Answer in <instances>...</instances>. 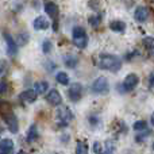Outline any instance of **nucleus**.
<instances>
[{
  "mask_svg": "<svg viewBox=\"0 0 154 154\" xmlns=\"http://www.w3.org/2000/svg\"><path fill=\"white\" fill-rule=\"evenodd\" d=\"M153 150H154V143H153Z\"/></svg>",
  "mask_w": 154,
  "mask_h": 154,
  "instance_id": "2f4dec72",
  "label": "nucleus"
},
{
  "mask_svg": "<svg viewBox=\"0 0 154 154\" xmlns=\"http://www.w3.org/2000/svg\"><path fill=\"white\" fill-rule=\"evenodd\" d=\"M45 11L51 19L56 20L57 16H58V5L53 2H46L45 3Z\"/></svg>",
  "mask_w": 154,
  "mask_h": 154,
  "instance_id": "1a4fd4ad",
  "label": "nucleus"
},
{
  "mask_svg": "<svg viewBox=\"0 0 154 154\" xmlns=\"http://www.w3.org/2000/svg\"><path fill=\"white\" fill-rule=\"evenodd\" d=\"M72 118H73L72 112H70L68 108H62L61 111H58V123L61 127H66L68 123L70 122Z\"/></svg>",
  "mask_w": 154,
  "mask_h": 154,
  "instance_id": "0eeeda50",
  "label": "nucleus"
},
{
  "mask_svg": "<svg viewBox=\"0 0 154 154\" xmlns=\"http://www.w3.org/2000/svg\"><path fill=\"white\" fill-rule=\"evenodd\" d=\"M42 49H43V53H46V54H48L49 51L51 50V42H50V41H45V42H43Z\"/></svg>",
  "mask_w": 154,
  "mask_h": 154,
  "instance_id": "393cba45",
  "label": "nucleus"
},
{
  "mask_svg": "<svg viewBox=\"0 0 154 154\" xmlns=\"http://www.w3.org/2000/svg\"><path fill=\"white\" fill-rule=\"evenodd\" d=\"M38 138V131H37V126L32 125L29 128V133H27V142H34Z\"/></svg>",
  "mask_w": 154,
  "mask_h": 154,
  "instance_id": "f3484780",
  "label": "nucleus"
},
{
  "mask_svg": "<svg viewBox=\"0 0 154 154\" xmlns=\"http://www.w3.org/2000/svg\"><path fill=\"white\" fill-rule=\"evenodd\" d=\"M152 125H153V126H154V114H153V115H152Z\"/></svg>",
  "mask_w": 154,
  "mask_h": 154,
  "instance_id": "7c9ffc66",
  "label": "nucleus"
},
{
  "mask_svg": "<svg viewBox=\"0 0 154 154\" xmlns=\"http://www.w3.org/2000/svg\"><path fill=\"white\" fill-rule=\"evenodd\" d=\"M109 29H111L112 31L122 32V31H125V29H126V23L125 22H120V20H114L109 24Z\"/></svg>",
  "mask_w": 154,
  "mask_h": 154,
  "instance_id": "2eb2a0df",
  "label": "nucleus"
},
{
  "mask_svg": "<svg viewBox=\"0 0 154 154\" xmlns=\"http://www.w3.org/2000/svg\"><path fill=\"white\" fill-rule=\"evenodd\" d=\"M14 142L11 139H3L0 142V154H12Z\"/></svg>",
  "mask_w": 154,
  "mask_h": 154,
  "instance_id": "9b49d317",
  "label": "nucleus"
},
{
  "mask_svg": "<svg viewBox=\"0 0 154 154\" xmlns=\"http://www.w3.org/2000/svg\"><path fill=\"white\" fill-rule=\"evenodd\" d=\"M88 22H89L91 26H99L101 22V18L99 15H95V16H91L89 19H88Z\"/></svg>",
  "mask_w": 154,
  "mask_h": 154,
  "instance_id": "b1692460",
  "label": "nucleus"
},
{
  "mask_svg": "<svg viewBox=\"0 0 154 154\" xmlns=\"http://www.w3.org/2000/svg\"><path fill=\"white\" fill-rule=\"evenodd\" d=\"M92 91L95 93H97V95H104V93H107L109 91L108 80H107L106 77H103V76L97 77V79L93 81V84H92Z\"/></svg>",
  "mask_w": 154,
  "mask_h": 154,
  "instance_id": "7ed1b4c3",
  "label": "nucleus"
},
{
  "mask_svg": "<svg viewBox=\"0 0 154 154\" xmlns=\"http://www.w3.org/2000/svg\"><path fill=\"white\" fill-rule=\"evenodd\" d=\"M68 95H69L70 100H73V101L80 100V97H81V95H82V85L80 84V82H73L72 87L68 91Z\"/></svg>",
  "mask_w": 154,
  "mask_h": 154,
  "instance_id": "39448f33",
  "label": "nucleus"
},
{
  "mask_svg": "<svg viewBox=\"0 0 154 154\" xmlns=\"http://www.w3.org/2000/svg\"><path fill=\"white\" fill-rule=\"evenodd\" d=\"M73 43L79 49H84L88 45V37L87 32L82 27H75L73 29Z\"/></svg>",
  "mask_w": 154,
  "mask_h": 154,
  "instance_id": "f03ea898",
  "label": "nucleus"
},
{
  "mask_svg": "<svg viewBox=\"0 0 154 154\" xmlns=\"http://www.w3.org/2000/svg\"><path fill=\"white\" fill-rule=\"evenodd\" d=\"M114 153H115V143L112 141H107L106 143H104L101 154H114Z\"/></svg>",
  "mask_w": 154,
  "mask_h": 154,
  "instance_id": "a211bd4d",
  "label": "nucleus"
},
{
  "mask_svg": "<svg viewBox=\"0 0 154 154\" xmlns=\"http://www.w3.org/2000/svg\"><path fill=\"white\" fill-rule=\"evenodd\" d=\"M5 69H7V64H5V61L0 60V75H3V73L5 72Z\"/></svg>",
  "mask_w": 154,
  "mask_h": 154,
  "instance_id": "bb28decb",
  "label": "nucleus"
},
{
  "mask_svg": "<svg viewBox=\"0 0 154 154\" xmlns=\"http://www.w3.org/2000/svg\"><path fill=\"white\" fill-rule=\"evenodd\" d=\"M99 66L104 70L118 72L122 68V61L119 57L112 56V54H101L99 58Z\"/></svg>",
  "mask_w": 154,
  "mask_h": 154,
  "instance_id": "f257e3e1",
  "label": "nucleus"
},
{
  "mask_svg": "<svg viewBox=\"0 0 154 154\" xmlns=\"http://www.w3.org/2000/svg\"><path fill=\"white\" fill-rule=\"evenodd\" d=\"M27 41H29V34H19L18 35V41H16V45L19 46H23L27 43Z\"/></svg>",
  "mask_w": 154,
  "mask_h": 154,
  "instance_id": "4be33fe9",
  "label": "nucleus"
},
{
  "mask_svg": "<svg viewBox=\"0 0 154 154\" xmlns=\"http://www.w3.org/2000/svg\"><path fill=\"white\" fill-rule=\"evenodd\" d=\"M5 42H7V46H8V54H10V56H14V54L16 53V49H18L16 42L12 39V37L8 34H5Z\"/></svg>",
  "mask_w": 154,
  "mask_h": 154,
  "instance_id": "4468645a",
  "label": "nucleus"
},
{
  "mask_svg": "<svg viewBox=\"0 0 154 154\" xmlns=\"http://www.w3.org/2000/svg\"><path fill=\"white\" fill-rule=\"evenodd\" d=\"M37 95L38 93L32 89H27V91H23L20 93V100L24 101V103H34L37 100Z\"/></svg>",
  "mask_w": 154,
  "mask_h": 154,
  "instance_id": "9d476101",
  "label": "nucleus"
},
{
  "mask_svg": "<svg viewBox=\"0 0 154 154\" xmlns=\"http://www.w3.org/2000/svg\"><path fill=\"white\" fill-rule=\"evenodd\" d=\"M82 153H85V146L81 142H77V153L76 154H82Z\"/></svg>",
  "mask_w": 154,
  "mask_h": 154,
  "instance_id": "a878e982",
  "label": "nucleus"
},
{
  "mask_svg": "<svg viewBox=\"0 0 154 154\" xmlns=\"http://www.w3.org/2000/svg\"><path fill=\"white\" fill-rule=\"evenodd\" d=\"M49 89V84L46 81H38L35 82V87H34V91L37 93H46V91Z\"/></svg>",
  "mask_w": 154,
  "mask_h": 154,
  "instance_id": "dca6fc26",
  "label": "nucleus"
},
{
  "mask_svg": "<svg viewBox=\"0 0 154 154\" xmlns=\"http://www.w3.org/2000/svg\"><path fill=\"white\" fill-rule=\"evenodd\" d=\"M3 118H4V122L5 125L8 126V130L11 131V133H18L19 130V125H18V119H16V116L12 114V112H7V114L3 115Z\"/></svg>",
  "mask_w": 154,
  "mask_h": 154,
  "instance_id": "20e7f679",
  "label": "nucleus"
},
{
  "mask_svg": "<svg viewBox=\"0 0 154 154\" xmlns=\"http://www.w3.org/2000/svg\"><path fill=\"white\" fill-rule=\"evenodd\" d=\"M138 82H139V77L134 75V73H131V75L126 76L125 81H123V88H125V91H133L138 85Z\"/></svg>",
  "mask_w": 154,
  "mask_h": 154,
  "instance_id": "423d86ee",
  "label": "nucleus"
},
{
  "mask_svg": "<svg viewBox=\"0 0 154 154\" xmlns=\"http://www.w3.org/2000/svg\"><path fill=\"white\" fill-rule=\"evenodd\" d=\"M142 42H143L145 48H146L152 54H154V38L146 37V38H143V41H142Z\"/></svg>",
  "mask_w": 154,
  "mask_h": 154,
  "instance_id": "6ab92c4d",
  "label": "nucleus"
},
{
  "mask_svg": "<svg viewBox=\"0 0 154 154\" xmlns=\"http://www.w3.org/2000/svg\"><path fill=\"white\" fill-rule=\"evenodd\" d=\"M46 100H48V103L51 104V106H60V104L62 103V97L57 89H51L50 92L48 93V96H46Z\"/></svg>",
  "mask_w": 154,
  "mask_h": 154,
  "instance_id": "6e6552de",
  "label": "nucleus"
},
{
  "mask_svg": "<svg viewBox=\"0 0 154 154\" xmlns=\"http://www.w3.org/2000/svg\"><path fill=\"white\" fill-rule=\"evenodd\" d=\"M95 153L101 154V143L100 142H95Z\"/></svg>",
  "mask_w": 154,
  "mask_h": 154,
  "instance_id": "cd10ccee",
  "label": "nucleus"
},
{
  "mask_svg": "<svg viewBox=\"0 0 154 154\" xmlns=\"http://www.w3.org/2000/svg\"><path fill=\"white\" fill-rule=\"evenodd\" d=\"M7 92V82H0V93H5Z\"/></svg>",
  "mask_w": 154,
  "mask_h": 154,
  "instance_id": "c85d7f7f",
  "label": "nucleus"
},
{
  "mask_svg": "<svg viewBox=\"0 0 154 154\" xmlns=\"http://www.w3.org/2000/svg\"><path fill=\"white\" fill-rule=\"evenodd\" d=\"M134 18H135L137 22H145L149 18V10L146 7H138L135 10V14H134Z\"/></svg>",
  "mask_w": 154,
  "mask_h": 154,
  "instance_id": "f8f14e48",
  "label": "nucleus"
},
{
  "mask_svg": "<svg viewBox=\"0 0 154 154\" xmlns=\"http://www.w3.org/2000/svg\"><path fill=\"white\" fill-rule=\"evenodd\" d=\"M16 154H27V153H26V152H23V150H20V152H18Z\"/></svg>",
  "mask_w": 154,
  "mask_h": 154,
  "instance_id": "c756f323",
  "label": "nucleus"
},
{
  "mask_svg": "<svg viewBox=\"0 0 154 154\" xmlns=\"http://www.w3.org/2000/svg\"><path fill=\"white\" fill-rule=\"evenodd\" d=\"M133 127H134V130H135V131H142V130H146L147 123L145 122V120H138V122L134 123Z\"/></svg>",
  "mask_w": 154,
  "mask_h": 154,
  "instance_id": "412c9836",
  "label": "nucleus"
},
{
  "mask_svg": "<svg viewBox=\"0 0 154 154\" xmlns=\"http://www.w3.org/2000/svg\"><path fill=\"white\" fill-rule=\"evenodd\" d=\"M56 80H57V82H60V84H62V85H68V84H69V77H68V75H66V73H64V72L57 73Z\"/></svg>",
  "mask_w": 154,
  "mask_h": 154,
  "instance_id": "aec40b11",
  "label": "nucleus"
},
{
  "mask_svg": "<svg viewBox=\"0 0 154 154\" xmlns=\"http://www.w3.org/2000/svg\"><path fill=\"white\" fill-rule=\"evenodd\" d=\"M49 26H50L49 20L46 18H43V16H38V18L34 20V29L35 30H46V29H49Z\"/></svg>",
  "mask_w": 154,
  "mask_h": 154,
  "instance_id": "ddd939ff",
  "label": "nucleus"
},
{
  "mask_svg": "<svg viewBox=\"0 0 154 154\" xmlns=\"http://www.w3.org/2000/svg\"><path fill=\"white\" fill-rule=\"evenodd\" d=\"M65 65H66L68 68H75L76 65H77V60H76V57H70V56H68L66 58H65Z\"/></svg>",
  "mask_w": 154,
  "mask_h": 154,
  "instance_id": "5701e85b",
  "label": "nucleus"
}]
</instances>
